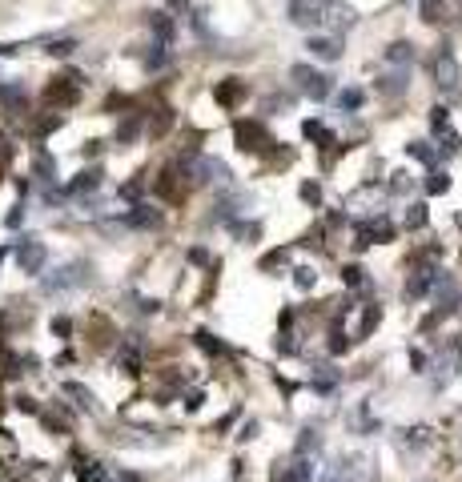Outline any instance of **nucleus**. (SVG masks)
Wrapping results in <instances>:
<instances>
[{
  "instance_id": "15",
  "label": "nucleus",
  "mask_w": 462,
  "mask_h": 482,
  "mask_svg": "<svg viewBox=\"0 0 462 482\" xmlns=\"http://www.w3.org/2000/svg\"><path fill=\"white\" fill-rule=\"evenodd\" d=\"M378 88H382L386 97H394V93H402V88H406V73H390V76H382V81H378Z\"/></svg>"
},
{
  "instance_id": "5",
  "label": "nucleus",
  "mask_w": 462,
  "mask_h": 482,
  "mask_svg": "<svg viewBox=\"0 0 462 482\" xmlns=\"http://www.w3.org/2000/svg\"><path fill=\"white\" fill-rule=\"evenodd\" d=\"M430 125H434V133H442V141H446V149H450V153H458V149H462V141H458V133L450 129V109L434 105V109H430Z\"/></svg>"
},
{
  "instance_id": "17",
  "label": "nucleus",
  "mask_w": 462,
  "mask_h": 482,
  "mask_svg": "<svg viewBox=\"0 0 462 482\" xmlns=\"http://www.w3.org/2000/svg\"><path fill=\"white\" fill-rule=\"evenodd\" d=\"M406 153H410V157H418V161H426V165H430V161L438 157L434 149L426 145V141H410V145H406Z\"/></svg>"
},
{
  "instance_id": "24",
  "label": "nucleus",
  "mask_w": 462,
  "mask_h": 482,
  "mask_svg": "<svg viewBox=\"0 0 462 482\" xmlns=\"http://www.w3.org/2000/svg\"><path fill=\"white\" fill-rule=\"evenodd\" d=\"M169 125H173V109H161V113H157V125H153L149 133H153V137H161Z\"/></svg>"
},
{
  "instance_id": "30",
  "label": "nucleus",
  "mask_w": 462,
  "mask_h": 482,
  "mask_svg": "<svg viewBox=\"0 0 462 482\" xmlns=\"http://www.w3.org/2000/svg\"><path fill=\"white\" fill-rule=\"evenodd\" d=\"M390 189H394V193H402V189H410V173H394V181H390Z\"/></svg>"
},
{
  "instance_id": "35",
  "label": "nucleus",
  "mask_w": 462,
  "mask_h": 482,
  "mask_svg": "<svg viewBox=\"0 0 462 482\" xmlns=\"http://www.w3.org/2000/svg\"><path fill=\"white\" fill-rule=\"evenodd\" d=\"M13 157V149H0V181H4V161Z\"/></svg>"
},
{
  "instance_id": "19",
  "label": "nucleus",
  "mask_w": 462,
  "mask_h": 482,
  "mask_svg": "<svg viewBox=\"0 0 462 482\" xmlns=\"http://www.w3.org/2000/svg\"><path fill=\"white\" fill-rule=\"evenodd\" d=\"M450 189V177L438 169V173H430V181H426V193H446Z\"/></svg>"
},
{
  "instance_id": "10",
  "label": "nucleus",
  "mask_w": 462,
  "mask_h": 482,
  "mask_svg": "<svg viewBox=\"0 0 462 482\" xmlns=\"http://www.w3.org/2000/svg\"><path fill=\"white\" fill-rule=\"evenodd\" d=\"M438 277H442L438 270H418V273L410 277V282H406V297H422L426 289H430V285L438 282Z\"/></svg>"
},
{
  "instance_id": "21",
  "label": "nucleus",
  "mask_w": 462,
  "mask_h": 482,
  "mask_svg": "<svg viewBox=\"0 0 462 482\" xmlns=\"http://www.w3.org/2000/svg\"><path fill=\"white\" fill-rule=\"evenodd\" d=\"M426 225V205H410V213H406V229H422Z\"/></svg>"
},
{
  "instance_id": "20",
  "label": "nucleus",
  "mask_w": 462,
  "mask_h": 482,
  "mask_svg": "<svg viewBox=\"0 0 462 482\" xmlns=\"http://www.w3.org/2000/svg\"><path fill=\"white\" fill-rule=\"evenodd\" d=\"M294 282H298V289H313V282H318V273H313L310 265H301V270H294Z\"/></svg>"
},
{
  "instance_id": "1",
  "label": "nucleus",
  "mask_w": 462,
  "mask_h": 482,
  "mask_svg": "<svg viewBox=\"0 0 462 482\" xmlns=\"http://www.w3.org/2000/svg\"><path fill=\"white\" fill-rule=\"evenodd\" d=\"M325 8L330 0H289V21L301 28H318L325 21Z\"/></svg>"
},
{
  "instance_id": "9",
  "label": "nucleus",
  "mask_w": 462,
  "mask_h": 482,
  "mask_svg": "<svg viewBox=\"0 0 462 482\" xmlns=\"http://www.w3.org/2000/svg\"><path fill=\"white\" fill-rule=\"evenodd\" d=\"M306 49H310L313 57H322V61H337V57H342V40L337 37H310Z\"/></svg>"
},
{
  "instance_id": "28",
  "label": "nucleus",
  "mask_w": 462,
  "mask_h": 482,
  "mask_svg": "<svg viewBox=\"0 0 462 482\" xmlns=\"http://www.w3.org/2000/svg\"><path fill=\"white\" fill-rule=\"evenodd\" d=\"M301 201H310V205H318V201H322V189L313 185V181H306V185H301Z\"/></svg>"
},
{
  "instance_id": "13",
  "label": "nucleus",
  "mask_w": 462,
  "mask_h": 482,
  "mask_svg": "<svg viewBox=\"0 0 462 482\" xmlns=\"http://www.w3.org/2000/svg\"><path fill=\"white\" fill-rule=\"evenodd\" d=\"M410 57H414V45H410V40H394V45L386 49V61H390V64H410Z\"/></svg>"
},
{
  "instance_id": "23",
  "label": "nucleus",
  "mask_w": 462,
  "mask_h": 482,
  "mask_svg": "<svg viewBox=\"0 0 462 482\" xmlns=\"http://www.w3.org/2000/svg\"><path fill=\"white\" fill-rule=\"evenodd\" d=\"M342 282H346V285H354V289H358V285L366 282V277H362V265H346V270H342Z\"/></svg>"
},
{
  "instance_id": "25",
  "label": "nucleus",
  "mask_w": 462,
  "mask_h": 482,
  "mask_svg": "<svg viewBox=\"0 0 462 482\" xmlns=\"http://www.w3.org/2000/svg\"><path fill=\"white\" fill-rule=\"evenodd\" d=\"M378 321H382V309H378V306H370V309L362 314V334H370V330H374Z\"/></svg>"
},
{
  "instance_id": "27",
  "label": "nucleus",
  "mask_w": 462,
  "mask_h": 482,
  "mask_svg": "<svg viewBox=\"0 0 462 482\" xmlns=\"http://www.w3.org/2000/svg\"><path fill=\"white\" fill-rule=\"evenodd\" d=\"M73 49H76V40H52V45H49L52 57H69Z\"/></svg>"
},
{
  "instance_id": "4",
  "label": "nucleus",
  "mask_w": 462,
  "mask_h": 482,
  "mask_svg": "<svg viewBox=\"0 0 462 482\" xmlns=\"http://www.w3.org/2000/svg\"><path fill=\"white\" fill-rule=\"evenodd\" d=\"M45 258H49V253H45L40 241H21V249H16V265H21L25 273H40Z\"/></svg>"
},
{
  "instance_id": "22",
  "label": "nucleus",
  "mask_w": 462,
  "mask_h": 482,
  "mask_svg": "<svg viewBox=\"0 0 462 482\" xmlns=\"http://www.w3.org/2000/svg\"><path fill=\"white\" fill-rule=\"evenodd\" d=\"M422 21H442V0H422Z\"/></svg>"
},
{
  "instance_id": "7",
  "label": "nucleus",
  "mask_w": 462,
  "mask_h": 482,
  "mask_svg": "<svg viewBox=\"0 0 462 482\" xmlns=\"http://www.w3.org/2000/svg\"><path fill=\"white\" fill-rule=\"evenodd\" d=\"M434 76L442 88H458V64H454V57H450L446 49L434 57Z\"/></svg>"
},
{
  "instance_id": "12",
  "label": "nucleus",
  "mask_w": 462,
  "mask_h": 482,
  "mask_svg": "<svg viewBox=\"0 0 462 482\" xmlns=\"http://www.w3.org/2000/svg\"><path fill=\"white\" fill-rule=\"evenodd\" d=\"M241 93H246V85H241V81H225V85H217V93H213V97L221 101V105H238Z\"/></svg>"
},
{
  "instance_id": "16",
  "label": "nucleus",
  "mask_w": 462,
  "mask_h": 482,
  "mask_svg": "<svg viewBox=\"0 0 462 482\" xmlns=\"http://www.w3.org/2000/svg\"><path fill=\"white\" fill-rule=\"evenodd\" d=\"M64 394H69V398H76V406H85V410H93V394H88L85 386H76V382H69V386H64Z\"/></svg>"
},
{
  "instance_id": "3",
  "label": "nucleus",
  "mask_w": 462,
  "mask_h": 482,
  "mask_svg": "<svg viewBox=\"0 0 462 482\" xmlns=\"http://www.w3.org/2000/svg\"><path fill=\"white\" fill-rule=\"evenodd\" d=\"M76 97H81V76L76 73L52 76V85L45 88V101H49V105H76Z\"/></svg>"
},
{
  "instance_id": "11",
  "label": "nucleus",
  "mask_w": 462,
  "mask_h": 482,
  "mask_svg": "<svg viewBox=\"0 0 462 482\" xmlns=\"http://www.w3.org/2000/svg\"><path fill=\"white\" fill-rule=\"evenodd\" d=\"M129 225H137V229H149V225H161V213L149 210V205H137V210L129 213Z\"/></svg>"
},
{
  "instance_id": "31",
  "label": "nucleus",
  "mask_w": 462,
  "mask_h": 482,
  "mask_svg": "<svg viewBox=\"0 0 462 482\" xmlns=\"http://www.w3.org/2000/svg\"><path fill=\"white\" fill-rule=\"evenodd\" d=\"M342 105H346V109H358V105H362V93H342Z\"/></svg>"
},
{
  "instance_id": "32",
  "label": "nucleus",
  "mask_w": 462,
  "mask_h": 482,
  "mask_svg": "<svg viewBox=\"0 0 462 482\" xmlns=\"http://www.w3.org/2000/svg\"><path fill=\"white\" fill-rule=\"evenodd\" d=\"M346 346H350V342H346V334H334V342H330V350H334V354H346Z\"/></svg>"
},
{
  "instance_id": "29",
  "label": "nucleus",
  "mask_w": 462,
  "mask_h": 482,
  "mask_svg": "<svg viewBox=\"0 0 462 482\" xmlns=\"http://www.w3.org/2000/svg\"><path fill=\"white\" fill-rule=\"evenodd\" d=\"M37 173H45V177H52V173H57V165H52V161L45 157V153L37 157Z\"/></svg>"
},
{
  "instance_id": "2",
  "label": "nucleus",
  "mask_w": 462,
  "mask_h": 482,
  "mask_svg": "<svg viewBox=\"0 0 462 482\" xmlns=\"http://www.w3.org/2000/svg\"><path fill=\"white\" fill-rule=\"evenodd\" d=\"M294 81H298V88L306 93V97H313V101L330 97V76L318 73V69H310V64H294Z\"/></svg>"
},
{
  "instance_id": "18",
  "label": "nucleus",
  "mask_w": 462,
  "mask_h": 482,
  "mask_svg": "<svg viewBox=\"0 0 462 482\" xmlns=\"http://www.w3.org/2000/svg\"><path fill=\"white\" fill-rule=\"evenodd\" d=\"M97 181H100V173L97 169H88V173H81L73 181V193H85V189H97Z\"/></svg>"
},
{
  "instance_id": "36",
  "label": "nucleus",
  "mask_w": 462,
  "mask_h": 482,
  "mask_svg": "<svg viewBox=\"0 0 462 482\" xmlns=\"http://www.w3.org/2000/svg\"><path fill=\"white\" fill-rule=\"evenodd\" d=\"M189 0H169V8H185Z\"/></svg>"
},
{
  "instance_id": "8",
  "label": "nucleus",
  "mask_w": 462,
  "mask_h": 482,
  "mask_svg": "<svg viewBox=\"0 0 462 482\" xmlns=\"http://www.w3.org/2000/svg\"><path fill=\"white\" fill-rule=\"evenodd\" d=\"M85 282V265H64V270H57V277H45V289H64V285H76Z\"/></svg>"
},
{
  "instance_id": "26",
  "label": "nucleus",
  "mask_w": 462,
  "mask_h": 482,
  "mask_svg": "<svg viewBox=\"0 0 462 482\" xmlns=\"http://www.w3.org/2000/svg\"><path fill=\"white\" fill-rule=\"evenodd\" d=\"M197 346H201V350H213V354H221V350H225L221 342H217V338H213V334H205V330H201V334H197Z\"/></svg>"
},
{
  "instance_id": "33",
  "label": "nucleus",
  "mask_w": 462,
  "mask_h": 482,
  "mask_svg": "<svg viewBox=\"0 0 462 482\" xmlns=\"http://www.w3.org/2000/svg\"><path fill=\"white\" fill-rule=\"evenodd\" d=\"M52 330H57V334H69V330H73V326H69V318H57V321H52Z\"/></svg>"
},
{
  "instance_id": "14",
  "label": "nucleus",
  "mask_w": 462,
  "mask_h": 482,
  "mask_svg": "<svg viewBox=\"0 0 462 482\" xmlns=\"http://www.w3.org/2000/svg\"><path fill=\"white\" fill-rule=\"evenodd\" d=\"M301 133H306V137H313V141H322V149H330V145H334V133H330V129H325L322 121H306V125H301Z\"/></svg>"
},
{
  "instance_id": "6",
  "label": "nucleus",
  "mask_w": 462,
  "mask_h": 482,
  "mask_svg": "<svg viewBox=\"0 0 462 482\" xmlns=\"http://www.w3.org/2000/svg\"><path fill=\"white\" fill-rule=\"evenodd\" d=\"M270 145V137H265L262 125H253V121H241L238 125V149H250V153H258V149Z\"/></svg>"
},
{
  "instance_id": "34",
  "label": "nucleus",
  "mask_w": 462,
  "mask_h": 482,
  "mask_svg": "<svg viewBox=\"0 0 462 482\" xmlns=\"http://www.w3.org/2000/svg\"><path fill=\"white\" fill-rule=\"evenodd\" d=\"M189 261H197V265H205V261H209V253H205V249H193V253H189Z\"/></svg>"
}]
</instances>
